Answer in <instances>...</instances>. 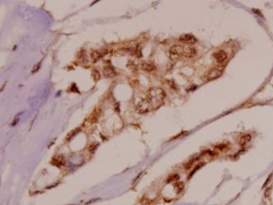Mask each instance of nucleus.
<instances>
[{
	"label": "nucleus",
	"mask_w": 273,
	"mask_h": 205,
	"mask_svg": "<svg viewBox=\"0 0 273 205\" xmlns=\"http://www.w3.org/2000/svg\"><path fill=\"white\" fill-rule=\"evenodd\" d=\"M79 130H80V129H74V130H72V131H71L70 133H69V134L67 135V141H70L71 139H72V138L75 136V135H76V134H77V132L79 131Z\"/></svg>",
	"instance_id": "obj_13"
},
{
	"label": "nucleus",
	"mask_w": 273,
	"mask_h": 205,
	"mask_svg": "<svg viewBox=\"0 0 273 205\" xmlns=\"http://www.w3.org/2000/svg\"><path fill=\"white\" fill-rule=\"evenodd\" d=\"M183 46H180V45H174L173 46L171 47V49L169 51V54H170V57L172 60L178 58L179 56H181L183 54Z\"/></svg>",
	"instance_id": "obj_4"
},
{
	"label": "nucleus",
	"mask_w": 273,
	"mask_h": 205,
	"mask_svg": "<svg viewBox=\"0 0 273 205\" xmlns=\"http://www.w3.org/2000/svg\"><path fill=\"white\" fill-rule=\"evenodd\" d=\"M40 63H41V61H40V62H39V63H38V64H36V66H35V68L34 69H33V72H36V71L38 70V69H39V68H40Z\"/></svg>",
	"instance_id": "obj_18"
},
{
	"label": "nucleus",
	"mask_w": 273,
	"mask_h": 205,
	"mask_svg": "<svg viewBox=\"0 0 273 205\" xmlns=\"http://www.w3.org/2000/svg\"><path fill=\"white\" fill-rule=\"evenodd\" d=\"M166 98V92L161 88H151L149 89L147 92L146 99L149 102L150 107L153 109H157L164 103V99Z\"/></svg>",
	"instance_id": "obj_1"
},
{
	"label": "nucleus",
	"mask_w": 273,
	"mask_h": 205,
	"mask_svg": "<svg viewBox=\"0 0 273 205\" xmlns=\"http://www.w3.org/2000/svg\"><path fill=\"white\" fill-rule=\"evenodd\" d=\"M97 146H98V144L91 145V146H90V147H89V150H90L91 152H93V151H94V150H96V148H97Z\"/></svg>",
	"instance_id": "obj_16"
},
{
	"label": "nucleus",
	"mask_w": 273,
	"mask_h": 205,
	"mask_svg": "<svg viewBox=\"0 0 273 205\" xmlns=\"http://www.w3.org/2000/svg\"><path fill=\"white\" fill-rule=\"evenodd\" d=\"M197 54L196 49L193 47V46H186L183 49V54L182 56H184L186 58H192L195 56Z\"/></svg>",
	"instance_id": "obj_6"
},
{
	"label": "nucleus",
	"mask_w": 273,
	"mask_h": 205,
	"mask_svg": "<svg viewBox=\"0 0 273 205\" xmlns=\"http://www.w3.org/2000/svg\"><path fill=\"white\" fill-rule=\"evenodd\" d=\"M92 76L93 77V79L95 82L98 81V80L100 79V73L98 72V71L97 70H93L92 72Z\"/></svg>",
	"instance_id": "obj_14"
},
{
	"label": "nucleus",
	"mask_w": 273,
	"mask_h": 205,
	"mask_svg": "<svg viewBox=\"0 0 273 205\" xmlns=\"http://www.w3.org/2000/svg\"><path fill=\"white\" fill-rule=\"evenodd\" d=\"M90 55H91V58L94 61H96L103 56V53L101 51H93L92 52H91Z\"/></svg>",
	"instance_id": "obj_11"
},
{
	"label": "nucleus",
	"mask_w": 273,
	"mask_h": 205,
	"mask_svg": "<svg viewBox=\"0 0 273 205\" xmlns=\"http://www.w3.org/2000/svg\"><path fill=\"white\" fill-rule=\"evenodd\" d=\"M176 187H177V192H181L182 188H183V183L182 182H179V183L176 184Z\"/></svg>",
	"instance_id": "obj_15"
},
{
	"label": "nucleus",
	"mask_w": 273,
	"mask_h": 205,
	"mask_svg": "<svg viewBox=\"0 0 273 205\" xmlns=\"http://www.w3.org/2000/svg\"><path fill=\"white\" fill-rule=\"evenodd\" d=\"M179 40L182 41V42L186 43V44H188V45H192V44H194V43L197 42V39L194 35L189 34H183L181 35Z\"/></svg>",
	"instance_id": "obj_7"
},
{
	"label": "nucleus",
	"mask_w": 273,
	"mask_h": 205,
	"mask_svg": "<svg viewBox=\"0 0 273 205\" xmlns=\"http://www.w3.org/2000/svg\"><path fill=\"white\" fill-rule=\"evenodd\" d=\"M251 137L250 135H244L239 139V145L240 146H245L251 141Z\"/></svg>",
	"instance_id": "obj_12"
},
{
	"label": "nucleus",
	"mask_w": 273,
	"mask_h": 205,
	"mask_svg": "<svg viewBox=\"0 0 273 205\" xmlns=\"http://www.w3.org/2000/svg\"><path fill=\"white\" fill-rule=\"evenodd\" d=\"M213 57L215 59V61L218 63H223L226 61L228 58V55L226 52L224 51H218L214 52L213 54Z\"/></svg>",
	"instance_id": "obj_5"
},
{
	"label": "nucleus",
	"mask_w": 273,
	"mask_h": 205,
	"mask_svg": "<svg viewBox=\"0 0 273 205\" xmlns=\"http://www.w3.org/2000/svg\"><path fill=\"white\" fill-rule=\"evenodd\" d=\"M51 163L55 166H61L64 164V158L62 156H55L51 161Z\"/></svg>",
	"instance_id": "obj_9"
},
{
	"label": "nucleus",
	"mask_w": 273,
	"mask_h": 205,
	"mask_svg": "<svg viewBox=\"0 0 273 205\" xmlns=\"http://www.w3.org/2000/svg\"><path fill=\"white\" fill-rule=\"evenodd\" d=\"M222 75V70L218 68H212L204 75L203 80L205 82H211L213 80L218 78Z\"/></svg>",
	"instance_id": "obj_2"
},
{
	"label": "nucleus",
	"mask_w": 273,
	"mask_h": 205,
	"mask_svg": "<svg viewBox=\"0 0 273 205\" xmlns=\"http://www.w3.org/2000/svg\"><path fill=\"white\" fill-rule=\"evenodd\" d=\"M177 179H178V176H177V175H173L172 177H171V178H168V180H167V182H171V181L177 180Z\"/></svg>",
	"instance_id": "obj_17"
},
{
	"label": "nucleus",
	"mask_w": 273,
	"mask_h": 205,
	"mask_svg": "<svg viewBox=\"0 0 273 205\" xmlns=\"http://www.w3.org/2000/svg\"><path fill=\"white\" fill-rule=\"evenodd\" d=\"M152 110L149 102L146 98L141 99L138 104H136V111L140 113H145L149 111Z\"/></svg>",
	"instance_id": "obj_3"
},
{
	"label": "nucleus",
	"mask_w": 273,
	"mask_h": 205,
	"mask_svg": "<svg viewBox=\"0 0 273 205\" xmlns=\"http://www.w3.org/2000/svg\"><path fill=\"white\" fill-rule=\"evenodd\" d=\"M141 68L143 70H145V72H153L156 68H155V66L153 64H151V63H148V62H143L142 64H141Z\"/></svg>",
	"instance_id": "obj_10"
},
{
	"label": "nucleus",
	"mask_w": 273,
	"mask_h": 205,
	"mask_svg": "<svg viewBox=\"0 0 273 205\" xmlns=\"http://www.w3.org/2000/svg\"><path fill=\"white\" fill-rule=\"evenodd\" d=\"M17 121H18V119H17V118H15V120H14V123H13V124H12L13 125H15L16 123H17Z\"/></svg>",
	"instance_id": "obj_19"
},
{
	"label": "nucleus",
	"mask_w": 273,
	"mask_h": 205,
	"mask_svg": "<svg viewBox=\"0 0 273 205\" xmlns=\"http://www.w3.org/2000/svg\"><path fill=\"white\" fill-rule=\"evenodd\" d=\"M104 75L107 77H114L117 75V72L112 66L108 65L104 68Z\"/></svg>",
	"instance_id": "obj_8"
}]
</instances>
